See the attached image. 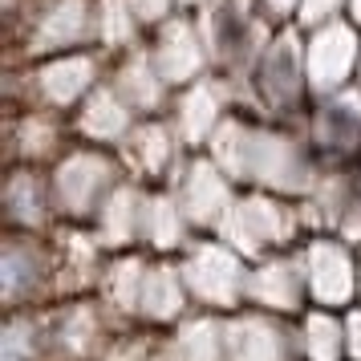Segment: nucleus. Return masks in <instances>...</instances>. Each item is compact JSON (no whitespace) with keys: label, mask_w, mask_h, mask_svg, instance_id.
Instances as JSON below:
<instances>
[{"label":"nucleus","mask_w":361,"mask_h":361,"mask_svg":"<svg viewBox=\"0 0 361 361\" xmlns=\"http://www.w3.org/2000/svg\"><path fill=\"white\" fill-rule=\"evenodd\" d=\"M207 154L231 179L252 183L256 191H300L317 179L305 134H293V122H272L235 106L207 142Z\"/></svg>","instance_id":"obj_1"},{"label":"nucleus","mask_w":361,"mask_h":361,"mask_svg":"<svg viewBox=\"0 0 361 361\" xmlns=\"http://www.w3.org/2000/svg\"><path fill=\"white\" fill-rule=\"evenodd\" d=\"M195 17L207 37L215 73L231 78L240 90L264 45L276 33V20L260 8V0H207Z\"/></svg>","instance_id":"obj_5"},{"label":"nucleus","mask_w":361,"mask_h":361,"mask_svg":"<svg viewBox=\"0 0 361 361\" xmlns=\"http://www.w3.org/2000/svg\"><path fill=\"white\" fill-rule=\"evenodd\" d=\"M106 69H110V57L102 49H73L41 57V61H8L4 82L13 102L69 118L90 98L94 85L106 82Z\"/></svg>","instance_id":"obj_4"},{"label":"nucleus","mask_w":361,"mask_h":361,"mask_svg":"<svg viewBox=\"0 0 361 361\" xmlns=\"http://www.w3.org/2000/svg\"><path fill=\"white\" fill-rule=\"evenodd\" d=\"M260 8L276 20V25H288V20L296 17V8H300V0H260Z\"/></svg>","instance_id":"obj_23"},{"label":"nucleus","mask_w":361,"mask_h":361,"mask_svg":"<svg viewBox=\"0 0 361 361\" xmlns=\"http://www.w3.org/2000/svg\"><path fill=\"white\" fill-rule=\"evenodd\" d=\"M207 0H179V13H199Z\"/></svg>","instance_id":"obj_25"},{"label":"nucleus","mask_w":361,"mask_h":361,"mask_svg":"<svg viewBox=\"0 0 361 361\" xmlns=\"http://www.w3.org/2000/svg\"><path fill=\"white\" fill-rule=\"evenodd\" d=\"M179 203L187 219L191 224H203V228H212V224H224L231 212V175L224 166L215 163L212 154H191L179 171Z\"/></svg>","instance_id":"obj_11"},{"label":"nucleus","mask_w":361,"mask_h":361,"mask_svg":"<svg viewBox=\"0 0 361 361\" xmlns=\"http://www.w3.org/2000/svg\"><path fill=\"white\" fill-rule=\"evenodd\" d=\"M345 17H349V20L361 29V0H349V13H345Z\"/></svg>","instance_id":"obj_24"},{"label":"nucleus","mask_w":361,"mask_h":361,"mask_svg":"<svg viewBox=\"0 0 361 361\" xmlns=\"http://www.w3.org/2000/svg\"><path fill=\"white\" fill-rule=\"evenodd\" d=\"M4 212L13 219V228L37 231L53 212H57V207H53L49 175L33 163H17L8 171V183H4Z\"/></svg>","instance_id":"obj_17"},{"label":"nucleus","mask_w":361,"mask_h":361,"mask_svg":"<svg viewBox=\"0 0 361 361\" xmlns=\"http://www.w3.org/2000/svg\"><path fill=\"white\" fill-rule=\"evenodd\" d=\"M179 134L171 126V118L166 114H150V118H138L134 122L130 138L122 142V159L126 166H138L142 175H166L171 166H175V154H179Z\"/></svg>","instance_id":"obj_18"},{"label":"nucleus","mask_w":361,"mask_h":361,"mask_svg":"<svg viewBox=\"0 0 361 361\" xmlns=\"http://www.w3.org/2000/svg\"><path fill=\"white\" fill-rule=\"evenodd\" d=\"M183 272H187V284L203 296H228L240 284V276H244L235 252L224 244H195Z\"/></svg>","instance_id":"obj_19"},{"label":"nucleus","mask_w":361,"mask_h":361,"mask_svg":"<svg viewBox=\"0 0 361 361\" xmlns=\"http://www.w3.org/2000/svg\"><path fill=\"white\" fill-rule=\"evenodd\" d=\"M142 41H147V29L134 17L130 0H98V49L106 57L126 53Z\"/></svg>","instance_id":"obj_20"},{"label":"nucleus","mask_w":361,"mask_h":361,"mask_svg":"<svg viewBox=\"0 0 361 361\" xmlns=\"http://www.w3.org/2000/svg\"><path fill=\"white\" fill-rule=\"evenodd\" d=\"M106 82L130 102L138 118L166 114V106L175 98V90L166 85V78L159 73L154 57H150L147 41L134 45V49H126V53H114V57H110V69H106Z\"/></svg>","instance_id":"obj_13"},{"label":"nucleus","mask_w":361,"mask_h":361,"mask_svg":"<svg viewBox=\"0 0 361 361\" xmlns=\"http://www.w3.org/2000/svg\"><path fill=\"white\" fill-rule=\"evenodd\" d=\"M357 288H361V260H357Z\"/></svg>","instance_id":"obj_26"},{"label":"nucleus","mask_w":361,"mask_h":361,"mask_svg":"<svg viewBox=\"0 0 361 361\" xmlns=\"http://www.w3.org/2000/svg\"><path fill=\"white\" fill-rule=\"evenodd\" d=\"M345 13H349V0H300L293 25L309 33V29H321L329 20H341Z\"/></svg>","instance_id":"obj_21"},{"label":"nucleus","mask_w":361,"mask_h":361,"mask_svg":"<svg viewBox=\"0 0 361 361\" xmlns=\"http://www.w3.org/2000/svg\"><path fill=\"white\" fill-rule=\"evenodd\" d=\"M240 106V90L224 73H203L199 82L175 90V98L166 106V118L179 134V142L187 150H207L215 130L224 126V118Z\"/></svg>","instance_id":"obj_8"},{"label":"nucleus","mask_w":361,"mask_h":361,"mask_svg":"<svg viewBox=\"0 0 361 361\" xmlns=\"http://www.w3.org/2000/svg\"><path fill=\"white\" fill-rule=\"evenodd\" d=\"M134 122V106L122 94H118L110 82H102L90 90V98L69 114V130L78 142H90V147H106V150H118L126 138H130Z\"/></svg>","instance_id":"obj_12"},{"label":"nucleus","mask_w":361,"mask_h":361,"mask_svg":"<svg viewBox=\"0 0 361 361\" xmlns=\"http://www.w3.org/2000/svg\"><path fill=\"white\" fill-rule=\"evenodd\" d=\"M66 134H69V118L53 114V110H37V106H20L13 122H8V142H13V154L20 163L41 166L45 159L57 163L66 154Z\"/></svg>","instance_id":"obj_15"},{"label":"nucleus","mask_w":361,"mask_h":361,"mask_svg":"<svg viewBox=\"0 0 361 361\" xmlns=\"http://www.w3.org/2000/svg\"><path fill=\"white\" fill-rule=\"evenodd\" d=\"M305 142L321 166H345L361 159V85H345L337 94L312 98L300 118Z\"/></svg>","instance_id":"obj_7"},{"label":"nucleus","mask_w":361,"mask_h":361,"mask_svg":"<svg viewBox=\"0 0 361 361\" xmlns=\"http://www.w3.org/2000/svg\"><path fill=\"white\" fill-rule=\"evenodd\" d=\"M240 106L272 122H300L312 106L309 69H305V29L276 25L272 41L256 57L252 73L240 85Z\"/></svg>","instance_id":"obj_3"},{"label":"nucleus","mask_w":361,"mask_h":361,"mask_svg":"<svg viewBox=\"0 0 361 361\" xmlns=\"http://www.w3.org/2000/svg\"><path fill=\"white\" fill-rule=\"evenodd\" d=\"M134 17L142 20V29H159L163 20H171L175 13H179V0H130Z\"/></svg>","instance_id":"obj_22"},{"label":"nucleus","mask_w":361,"mask_h":361,"mask_svg":"<svg viewBox=\"0 0 361 361\" xmlns=\"http://www.w3.org/2000/svg\"><path fill=\"white\" fill-rule=\"evenodd\" d=\"M147 49L154 57L159 73L166 78L171 90L199 82L203 73H212V49H207V37L199 29L195 13H175L171 20H163L159 29L147 33Z\"/></svg>","instance_id":"obj_10"},{"label":"nucleus","mask_w":361,"mask_h":361,"mask_svg":"<svg viewBox=\"0 0 361 361\" xmlns=\"http://www.w3.org/2000/svg\"><path fill=\"white\" fill-rule=\"evenodd\" d=\"M357 85H361V61H357Z\"/></svg>","instance_id":"obj_27"},{"label":"nucleus","mask_w":361,"mask_h":361,"mask_svg":"<svg viewBox=\"0 0 361 361\" xmlns=\"http://www.w3.org/2000/svg\"><path fill=\"white\" fill-rule=\"evenodd\" d=\"M305 280L325 305H337L357 288V260L341 240H312L305 252Z\"/></svg>","instance_id":"obj_16"},{"label":"nucleus","mask_w":361,"mask_h":361,"mask_svg":"<svg viewBox=\"0 0 361 361\" xmlns=\"http://www.w3.org/2000/svg\"><path fill=\"white\" fill-rule=\"evenodd\" d=\"M118 183H122V163L106 147H90V142L69 147L49 166L53 207L66 219H94Z\"/></svg>","instance_id":"obj_6"},{"label":"nucleus","mask_w":361,"mask_h":361,"mask_svg":"<svg viewBox=\"0 0 361 361\" xmlns=\"http://www.w3.org/2000/svg\"><path fill=\"white\" fill-rule=\"evenodd\" d=\"M357 61H361V29L349 17L329 20L321 29L305 33V69H309V90L312 98L337 94L345 85L357 82Z\"/></svg>","instance_id":"obj_9"},{"label":"nucleus","mask_w":361,"mask_h":361,"mask_svg":"<svg viewBox=\"0 0 361 361\" xmlns=\"http://www.w3.org/2000/svg\"><path fill=\"white\" fill-rule=\"evenodd\" d=\"M8 61L98 49V0H0Z\"/></svg>","instance_id":"obj_2"},{"label":"nucleus","mask_w":361,"mask_h":361,"mask_svg":"<svg viewBox=\"0 0 361 361\" xmlns=\"http://www.w3.org/2000/svg\"><path fill=\"white\" fill-rule=\"evenodd\" d=\"M219 228L240 247H272L293 235V212L268 191H247V195H235Z\"/></svg>","instance_id":"obj_14"}]
</instances>
